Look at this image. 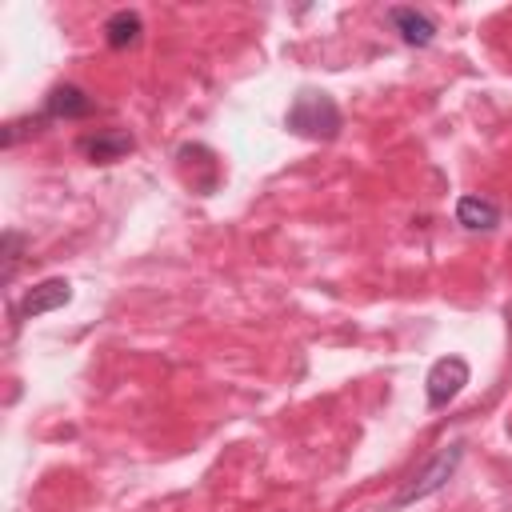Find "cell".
<instances>
[{"instance_id":"6da1fadb","label":"cell","mask_w":512,"mask_h":512,"mask_svg":"<svg viewBox=\"0 0 512 512\" xmlns=\"http://www.w3.org/2000/svg\"><path fill=\"white\" fill-rule=\"evenodd\" d=\"M284 124H288L296 136H304V140H336L340 128H344V116H340V104H336L328 92L304 88V92H296V100L288 104Z\"/></svg>"},{"instance_id":"7a4b0ae2","label":"cell","mask_w":512,"mask_h":512,"mask_svg":"<svg viewBox=\"0 0 512 512\" xmlns=\"http://www.w3.org/2000/svg\"><path fill=\"white\" fill-rule=\"evenodd\" d=\"M460 460H464V444L460 440H452V444H444L400 492H396V500H392V508H408V504H416V500H424V496H432V492H440L444 484H448V476L460 468Z\"/></svg>"},{"instance_id":"3957f363","label":"cell","mask_w":512,"mask_h":512,"mask_svg":"<svg viewBox=\"0 0 512 512\" xmlns=\"http://www.w3.org/2000/svg\"><path fill=\"white\" fill-rule=\"evenodd\" d=\"M468 360L464 356H440L428 372V408H444L448 400L460 396V388L468 384Z\"/></svg>"},{"instance_id":"277c9868","label":"cell","mask_w":512,"mask_h":512,"mask_svg":"<svg viewBox=\"0 0 512 512\" xmlns=\"http://www.w3.org/2000/svg\"><path fill=\"white\" fill-rule=\"evenodd\" d=\"M68 300H72V284H68V280H60V276H52V280H44V284L28 288V296L16 304V320H32V316L56 312V308H64Z\"/></svg>"},{"instance_id":"5b68a950","label":"cell","mask_w":512,"mask_h":512,"mask_svg":"<svg viewBox=\"0 0 512 512\" xmlns=\"http://www.w3.org/2000/svg\"><path fill=\"white\" fill-rule=\"evenodd\" d=\"M92 108H96V100H92L84 88H76V84H56V88L48 92V100H44V116H40V120H80V116H92Z\"/></svg>"},{"instance_id":"8992f818","label":"cell","mask_w":512,"mask_h":512,"mask_svg":"<svg viewBox=\"0 0 512 512\" xmlns=\"http://www.w3.org/2000/svg\"><path fill=\"white\" fill-rule=\"evenodd\" d=\"M388 24L400 32V40L404 44H412V48H424V44H432L436 40V20L428 16V12H420V8H388Z\"/></svg>"},{"instance_id":"52a82bcc","label":"cell","mask_w":512,"mask_h":512,"mask_svg":"<svg viewBox=\"0 0 512 512\" xmlns=\"http://www.w3.org/2000/svg\"><path fill=\"white\" fill-rule=\"evenodd\" d=\"M456 220L468 232H492L500 224V204L488 196H460L456 200Z\"/></svg>"},{"instance_id":"ba28073f","label":"cell","mask_w":512,"mask_h":512,"mask_svg":"<svg viewBox=\"0 0 512 512\" xmlns=\"http://www.w3.org/2000/svg\"><path fill=\"white\" fill-rule=\"evenodd\" d=\"M80 148L88 152V160H96V164H112V160H120L124 152H132V136H128V132H120V128H112V132L84 136V140H80Z\"/></svg>"},{"instance_id":"9c48e42d","label":"cell","mask_w":512,"mask_h":512,"mask_svg":"<svg viewBox=\"0 0 512 512\" xmlns=\"http://www.w3.org/2000/svg\"><path fill=\"white\" fill-rule=\"evenodd\" d=\"M140 32H144V20H140V12H132V8H120V12H112V16L104 20V40H108V48H132V44L140 40Z\"/></svg>"},{"instance_id":"30bf717a","label":"cell","mask_w":512,"mask_h":512,"mask_svg":"<svg viewBox=\"0 0 512 512\" xmlns=\"http://www.w3.org/2000/svg\"><path fill=\"white\" fill-rule=\"evenodd\" d=\"M20 248H24V236L20 232H4V284H12L16 268H20Z\"/></svg>"}]
</instances>
